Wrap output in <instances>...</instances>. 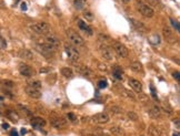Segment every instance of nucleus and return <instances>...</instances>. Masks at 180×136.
<instances>
[{"mask_svg":"<svg viewBox=\"0 0 180 136\" xmlns=\"http://www.w3.org/2000/svg\"><path fill=\"white\" fill-rule=\"evenodd\" d=\"M66 35L68 40L74 44V47H81V46L85 44V41H83L81 35H79L77 31L72 30V29H68L66 31Z\"/></svg>","mask_w":180,"mask_h":136,"instance_id":"f257e3e1","label":"nucleus"},{"mask_svg":"<svg viewBox=\"0 0 180 136\" xmlns=\"http://www.w3.org/2000/svg\"><path fill=\"white\" fill-rule=\"evenodd\" d=\"M30 30L32 32H35L37 35H48L50 32V26L46 22H36V24H31L29 26Z\"/></svg>","mask_w":180,"mask_h":136,"instance_id":"f03ea898","label":"nucleus"},{"mask_svg":"<svg viewBox=\"0 0 180 136\" xmlns=\"http://www.w3.org/2000/svg\"><path fill=\"white\" fill-rule=\"evenodd\" d=\"M65 52H66L68 59H69L70 61H72V62H77L79 59H80L79 51L77 50L74 46H71V44H68V43L65 44Z\"/></svg>","mask_w":180,"mask_h":136,"instance_id":"7ed1b4c3","label":"nucleus"},{"mask_svg":"<svg viewBox=\"0 0 180 136\" xmlns=\"http://www.w3.org/2000/svg\"><path fill=\"white\" fill-rule=\"evenodd\" d=\"M36 49L39 51L40 53H42L43 55H46V57H51V55L55 53L56 51H57V48L52 47L50 44H48V43L43 42V43H40V44H36Z\"/></svg>","mask_w":180,"mask_h":136,"instance_id":"20e7f679","label":"nucleus"},{"mask_svg":"<svg viewBox=\"0 0 180 136\" xmlns=\"http://www.w3.org/2000/svg\"><path fill=\"white\" fill-rule=\"evenodd\" d=\"M98 50H99L100 55H101L106 61H112V60H114V57H115L114 51L111 50V48L108 47L107 44H103V43L99 44Z\"/></svg>","mask_w":180,"mask_h":136,"instance_id":"39448f33","label":"nucleus"},{"mask_svg":"<svg viewBox=\"0 0 180 136\" xmlns=\"http://www.w3.org/2000/svg\"><path fill=\"white\" fill-rule=\"evenodd\" d=\"M137 8L140 12L141 16H144L145 18H152L155 16V11L151 7H149L148 4H144V2H140L138 1L137 2Z\"/></svg>","mask_w":180,"mask_h":136,"instance_id":"423d86ee","label":"nucleus"},{"mask_svg":"<svg viewBox=\"0 0 180 136\" xmlns=\"http://www.w3.org/2000/svg\"><path fill=\"white\" fill-rule=\"evenodd\" d=\"M162 35H164V38L166 39V41L170 44H175V43L178 42V38L175 37V32H173V30H171V28L164 27Z\"/></svg>","mask_w":180,"mask_h":136,"instance_id":"0eeeda50","label":"nucleus"},{"mask_svg":"<svg viewBox=\"0 0 180 136\" xmlns=\"http://www.w3.org/2000/svg\"><path fill=\"white\" fill-rule=\"evenodd\" d=\"M114 50L115 52L117 53V55L119 58H127L129 52H128V49L120 42H115L114 43Z\"/></svg>","mask_w":180,"mask_h":136,"instance_id":"6e6552de","label":"nucleus"},{"mask_svg":"<svg viewBox=\"0 0 180 136\" xmlns=\"http://www.w3.org/2000/svg\"><path fill=\"white\" fill-rule=\"evenodd\" d=\"M18 70H19V73L21 74V75L26 76V78H30L32 75H35V70H33L30 65L26 64V63H21V64H19Z\"/></svg>","mask_w":180,"mask_h":136,"instance_id":"1a4fd4ad","label":"nucleus"},{"mask_svg":"<svg viewBox=\"0 0 180 136\" xmlns=\"http://www.w3.org/2000/svg\"><path fill=\"white\" fill-rule=\"evenodd\" d=\"M92 121L97 124H106L109 122V115L106 113H97L92 116Z\"/></svg>","mask_w":180,"mask_h":136,"instance_id":"9d476101","label":"nucleus"},{"mask_svg":"<svg viewBox=\"0 0 180 136\" xmlns=\"http://www.w3.org/2000/svg\"><path fill=\"white\" fill-rule=\"evenodd\" d=\"M45 42L50 44L52 47H55L58 49V47L60 46V40H59L58 37H56L55 35H47L46 38H45Z\"/></svg>","mask_w":180,"mask_h":136,"instance_id":"9b49d317","label":"nucleus"},{"mask_svg":"<svg viewBox=\"0 0 180 136\" xmlns=\"http://www.w3.org/2000/svg\"><path fill=\"white\" fill-rule=\"evenodd\" d=\"M76 71L78 72L79 74H81V75H85V76H91L94 72L92 70L88 68L87 65H83V64H80V65H76Z\"/></svg>","mask_w":180,"mask_h":136,"instance_id":"f8f14e48","label":"nucleus"},{"mask_svg":"<svg viewBox=\"0 0 180 136\" xmlns=\"http://www.w3.org/2000/svg\"><path fill=\"white\" fill-rule=\"evenodd\" d=\"M128 84H129L136 92H138V93H141V92H142V84H141V82L139 81V80H137V79L130 78L129 80H128Z\"/></svg>","mask_w":180,"mask_h":136,"instance_id":"ddd939ff","label":"nucleus"},{"mask_svg":"<svg viewBox=\"0 0 180 136\" xmlns=\"http://www.w3.org/2000/svg\"><path fill=\"white\" fill-rule=\"evenodd\" d=\"M51 125L54 126L55 128H63L66 127V121L61 118V117H51L50 120Z\"/></svg>","mask_w":180,"mask_h":136,"instance_id":"4468645a","label":"nucleus"},{"mask_svg":"<svg viewBox=\"0 0 180 136\" xmlns=\"http://www.w3.org/2000/svg\"><path fill=\"white\" fill-rule=\"evenodd\" d=\"M18 55H19V58L24 59V60H29V61L33 60V53L29 49H21V50H19Z\"/></svg>","mask_w":180,"mask_h":136,"instance_id":"2eb2a0df","label":"nucleus"},{"mask_svg":"<svg viewBox=\"0 0 180 136\" xmlns=\"http://www.w3.org/2000/svg\"><path fill=\"white\" fill-rule=\"evenodd\" d=\"M78 27L80 28V30H82L83 32H86L88 35H91L94 32H92V29L90 27L89 24H87L86 21H83V20L79 19L78 20Z\"/></svg>","mask_w":180,"mask_h":136,"instance_id":"dca6fc26","label":"nucleus"},{"mask_svg":"<svg viewBox=\"0 0 180 136\" xmlns=\"http://www.w3.org/2000/svg\"><path fill=\"white\" fill-rule=\"evenodd\" d=\"M26 94H27L28 96L32 97V99H39V97H41L40 90L33 89V87H30V86L26 87Z\"/></svg>","mask_w":180,"mask_h":136,"instance_id":"f3484780","label":"nucleus"},{"mask_svg":"<svg viewBox=\"0 0 180 136\" xmlns=\"http://www.w3.org/2000/svg\"><path fill=\"white\" fill-rule=\"evenodd\" d=\"M130 21H131V24H133V27L136 28L138 31H140V32H147L148 31L147 27H146L142 22H140V21H138V20H136V19H130Z\"/></svg>","mask_w":180,"mask_h":136,"instance_id":"a211bd4d","label":"nucleus"},{"mask_svg":"<svg viewBox=\"0 0 180 136\" xmlns=\"http://www.w3.org/2000/svg\"><path fill=\"white\" fill-rule=\"evenodd\" d=\"M31 125L36 128L42 127L46 125V121L43 120L42 117H33L31 118Z\"/></svg>","mask_w":180,"mask_h":136,"instance_id":"6ab92c4d","label":"nucleus"},{"mask_svg":"<svg viewBox=\"0 0 180 136\" xmlns=\"http://www.w3.org/2000/svg\"><path fill=\"white\" fill-rule=\"evenodd\" d=\"M112 74L118 80H122L123 79V71L121 70V68H119L118 65H115L112 69Z\"/></svg>","mask_w":180,"mask_h":136,"instance_id":"aec40b11","label":"nucleus"},{"mask_svg":"<svg viewBox=\"0 0 180 136\" xmlns=\"http://www.w3.org/2000/svg\"><path fill=\"white\" fill-rule=\"evenodd\" d=\"M149 113H150V115L152 117H155V118L161 116V110H160V107L157 106V105H152L151 109H150V111H149Z\"/></svg>","mask_w":180,"mask_h":136,"instance_id":"412c9836","label":"nucleus"},{"mask_svg":"<svg viewBox=\"0 0 180 136\" xmlns=\"http://www.w3.org/2000/svg\"><path fill=\"white\" fill-rule=\"evenodd\" d=\"M148 134L149 136H162L160 128L157 127V126H153V125L148 128Z\"/></svg>","mask_w":180,"mask_h":136,"instance_id":"4be33fe9","label":"nucleus"},{"mask_svg":"<svg viewBox=\"0 0 180 136\" xmlns=\"http://www.w3.org/2000/svg\"><path fill=\"white\" fill-rule=\"evenodd\" d=\"M61 74H62L65 78L67 79H71V78H74V71L71 70L70 68H62L61 69Z\"/></svg>","mask_w":180,"mask_h":136,"instance_id":"5701e85b","label":"nucleus"},{"mask_svg":"<svg viewBox=\"0 0 180 136\" xmlns=\"http://www.w3.org/2000/svg\"><path fill=\"white\" fill-rule=\"evenodd\" d=\"M82 16H83V18L86 19V21H89V22H91V21H94V13L90 11V10H85V11L82 12Z\"/></svg>","mask_w":180,"mask_h":136,"instance_id":"b1692460","label":"nucleus"},{"mask_svg":"<svg viewBox=\"0 0 180 136\" xmlns=\"http://www.w3.org/2000/svg\"><path fill=\"white\" fill-rule=\"evenodd\" d=\"M130 69L133 72H142V65L140 62H132L130 64Z\"/></svg>","mask_w":180,"mask_h":136,"instance_id":"393cba45","label":"nucleus"},{"mask_svg":"<svg viewBox=\"0 0 180 136\" xmlns=\"http://www.w3.org/2000/svg\"><path fill=\"white\" fill-rule=\"evenodd\" d=\"M98 39L100 40V41H101L103 44H106V43H108V42H110V41H111V38H110L108 35H106V33H99Z\"/></svg>","mask_w":180,"mask_h":136,"instance_id":"a878e982","label":"nucleus"},{"mask_svg":"<svg viewBox=\"0 0 180 136\" xmlns=\"http://www.w3.org/2000/svg\"><path fill=\"white\" fill-rule=\"evenodd\" d=\"M110 131L116 136H120L123 134V129H122L121 127H119V126H112V127L110 128Z\"/></svg>","mask_w":180,"mask_h":136,"instance_id":"bb28decb","label":"nucleus"},{"mask_svg":"<svg viewBox=\"0 0 180 136\" xmlns=\"http://www.w3.org/2000/svg\"><path fill=\"white\" fill-rule=\"evenodd\" d=\"M86 1L87 0H74V6L77 9H82L83 8V6H85V4H86Z\"/></svg>","mask_w":180,"mask_h":136,"instance_id":"cd10ccee","label":"nucleus"},{"mask_svg":"<svg viewBox=\"0 0 180 136\" xmlns=\"http://www.w3.org/2000/svg\"><path fill=\"white\" fill-rule=\"evenodd\" d=\"M28 86L33 87V89H37V90H40L41 89V82L40 81H30L29 82V84H28Z\"/></svg>","mask_w":180,"mask_h":136,"instance_id":"c85d7f7f","label":"nucleus"},{"mask_svg":"<svg viewBox=\"0 0 180 136\" xmlns=\"http://www.w3.org/2000/svg\"><path fill=\"white\" fill-rule=\"evenodd\" d=\"M149 41L152 43V44H159L160 43V38H159V35H152L151 37H150V39H149Z\"/></svg>","mask_w":180,"mask_h":136,"instance_id":"c756f323","label":"nucleus"},{"mask_svg":"<svg viewBox=\"0 0 180 136\" xmlns=\"http://www.w3.org/2000/svg\"><path fill=\"white\" fill-rule=\"evenodd\" d=\"M110 111L114 113V114H122V112H123L121 107H119V106H117V105L111 106V107H110Z\"/></svg>","mask_w":180,"mask_h":136,"instance_id":"7c9ffc66","label":"nucleus"},{"mask_svg":"<svg viewBox=\"0 0 180 136\" xmlns=\"http://www.w3.org/2000/svg\"><path fill=\"white\" fill-rule=\"evenodd\" d=\"M146 2L148 4L149 7H158L159 4H160V1L159 0H146Z\"/></svg>","mask_w":180,"mask_h":136,"instance_id":"2f4dec72","label":"nucleus"},{"mask_svg":"<svg viewBox=\"0 0 180 136\" xmlns=\"http://www.w3.org/2000/svg\"><path fill=\"white\" fill-rule=\"evenodd\" d=\"M139 101H141L144 104H149L150 103V100H149V97L145 94H140L139 95Z\"/></svg>","mask_w":180,"mask_h":136,"instance_id":"473e14b6","label":"nucleus"},{"mask_svg":"<svg viewBox=\"0 0 180 136\" xmlns=\"http://www.w3.org/2000/svg\"><path fill=\"white\" fill-rule=\"evenodd\" d=\"M122 93L125 94L126 96L127 97H129V99H132V100H136V96H135V95H133V93L132 92H131V91H129V90H123V92H122Z\"/></svg>","mask_w":180,"mask_h":136,"instance_id":"72a5a7b5","label":"nucleus"},{"mask_svg":"<svg viewBox=\"0 0 180 136\" xmlns=\"http://www.w3.org/2000/svg\"><path fill=\"white\" fill-rule=\"evenodd\" d=\"M170 22H171L172 27L175 28V30H176L177 32H179L180 26H179V24H178V21H176V20H173V19H170Z\"/></svg>","mask_w":180,"mask_h":136,"instance_id":"f704fd0d","label":"nucleus"},{"mask_svg":"<svg viewBox=\"0 0 180 136\" xmlns=\"http://www.w3.org/2000/svg\"><path fill=\"white\" fill-rule=\"evenodd\" d=\"M127 116H128V118L131 120V121H137L138 120V115L133 112H129L128 114H127Z\"/></svg>","mask_w":180,"mask_h":136,"instance_id":"c9c22d12","label":"nucleus"},{"mask_svg":"<svg viewBox=\"0 0 180 136\" xmlns=\"http://www.w3.org/2000/svg\"><path fill=\"white\" fill-rule=\"evenodd\" d=\"M107 85H108V83H107L106 80H100V81L98 82L99 89H105V87H107Z\"/></svg>","mask_w":180,"mask_h":136,"instance_id":"e433bc0d","label":"nucleus"},{"mask_svg":"<svg viewBox=\"0 0 180 136\" xmlns=\"http://www.w3.org/2000/svg\"><path fill=\"white\" fill-rule=\"evenodd\" d=\"M67 118L69 121H71V122H76V121H77V116L74 115V113H68V114H67Z\"/></svg>","mask_w":180,"mask_h":136,"instance_id":"4c0bfd02","label":"nucleus"},{"mask_svg":"<svg viewBox=\"0 0 180 136\" xmlns=\"http://www.w3.org/2000/svg\"><path fill=\"white\" fill-rule=\"evenodd\" d=\"M150 90H151V94H152L153 99L158 101V97H157V94H156V90H155V87H153V85H150Z\"/></svg>","mask_w":180,"mask_h":136,"instance_id":"58836bf2","label":"nucleus"},{"mask_svg":"<svg viewBox=\"0 0 180 136\" xmlns=\"http://www.w3.org/2000/svg\"><path fill=\"white\" fill-rule=\"evenodd\" d=\"M8 114H9V116H11V117H12V120L17 121L18 118H19V116L17 115V113H15V112H9Z\"/></svg>","mask_w":180,"mask_h":136,"instance_id":"ea45409f","label":"nucleus"},{"mask_svg":"<svg viewBox=\"0 0 180 136\" xmlns=\"http://www.w3.org/2000/svg\"><path fill=\"white\" fill-rule=\"evenodd\" d=\"M172 76L176 79L177 81H179V80H180V75H179V72H178V71L173 72V73H172Z\"/></svg>","mask_w":180,"mask_h":136,"instance_id":"a19ab883","label":"nucleus"},{"mask_svg":"<svg viewBox=\"0 0 180 136\" xmlns=\"http://www.w3.org/2000/svg\"><path fill=\"white\" fill-rule=\"evenodd\" d=\"M164 112H167L168 114H171V113H172L171 107H169V106H167V107H166L164 105Z\"/></svg>","mask_w":180,"mask_h":136,"instance_id":"79ce46f5","label":"nucleus"},{"mask_svg":"<svg viewBox=\"0 0 180 136\" xmlns=\"http://www.w3.org/2000/svg\"><path fill=\"white\" fill-rule=\"evenodd\" d=\"M98 68H99V70H101V71H107V66L105 65V64H99Z\"/></svg>","mask_w":180,"mask_h":136,"instance_id":"37998d69","label":"nucleus"},{"mask_svg":"<svg viewBox=\"0 0 180 136\" xmlns=\"http://www.w3.org/2000/svg\"><path fill=\"white\" fill-rule=\"evenodd\" d=\"M10 134H11V136H19V135H18V133H17L16 129H12L11 133H10Z\"/></svg>","mask_w":180,"mask_h":136,"instance_id":"c03bdc74","label":"nucleus"},{"mask_svg":"<svg viewBox=\"0 0 180 136\" xmlns=\"http://www.w3.org/2000/svg\"><path fill=\"white\" fill-rule=\"evenodd\" d=\"M21 9H22V10H26V9H27V6H26V4H25V2H22V4H21Z\"/></svg>","mask_w":180,"mask_h":136,"instance_id":"a18cd8bd","label":"nucleus"},{"mask_svg":"<svg viewBox=\"0 0 180 136\" xmlns=\"http://www.w3.org/2000/svg\"><path fill=\"white\" fill-rule=\"evenodd\" d=\"M39 72H40V73H45V72H48V69H40Z\"/></svg>","mask_w":180,"mask_h":136,"instance_id":"49530a36","label":"nucleus"},{"mask_svg":"<svg viewBox=\"0 0 180 136\" xmlns=\"http://www.w3.org/2000/svg\"><path fill=\"white\" fill-rule=\"evenodd\" d=\"M176 126H177V128H179V127H180V125H179V120H176Z\"/></svg>","mask_w":180,"mask_h":136,"instance_id":"de8ad7c7","label":"nucleus"},{"mask_svg":"<svg viewBox=\"0 0 180 136\" xmlns=\"http://www.w3.org/2000/svg\"><path fill=\"white\" fill-rule=\"evenodd\" d=\"M2 126H4V129H7V128L9 127V125H8V124H4V125H2Z\"/></svg>","mask_w":180,"mask_h":136,"instance_id":"09e8293b","label":"nucleus"},{"mask_svg":"<svg viewBox=\"0 0 180 136\" xmlns=\"http://www.w3.org/2000/svg\"><path fill=\"white\" fill-rule=\"evenodd\" d=\"M172 136H179V133H173V135Z\"/></svg>","mask_w":180,"mask_h":136,"instance_id":"8fccbe9b","label":"nucleus"},{"mask_svg":"<svg viewBox=\"0 0 180 136\" xmlns=\"http://www.w3.org/2000/svg\"><path fill=\"white\" fill-rule=\"evenodd\" d=\"M123 1H125V2H128V1H130V0H123Z\"/></svg>","mask_w":180,"mask_h":136,"instance_id":"3c124183","label":"nucleus"},{"mask_svg":"<svg viewBox=\"0 0 180 136\" xmlns=\"http://www.w3.org/2000/svg\"><path fill=\"white\" fill-rule=\"evenodd\" d=\"M141 136H146V135H141Z\"/></svg>","mask_w":180,"mask_h":136,"instance_id":"603ef678","label":"nucleus"}]
</instances>
